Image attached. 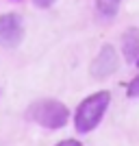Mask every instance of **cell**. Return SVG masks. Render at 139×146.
I'll return each mask as SVG.
<instances>
[{
    "mask_svg": "<svg viewBox=\"0 0 139 146\" xmlns=\"http://www.w3.org/2000/svg\"><path fill=\"white\" fill-rule=\"evenodd\" d=\"M109 103H111V92H107V90L87 96L78 105L76 113H74V127H76V131L78 133H91L100 124L102 116L107 113Z\"/></svg>",
    "mask_w": 139,
    "mask_h": 146,
    "instance_id": "obj_1",
    "label": "cell"
},
{
    "mask_svg": "<svg viewBox=\"0 0 139 146\" xmlns=\"http://www.w3.org/2000/svg\"><path fill=\"white\" fill-rule=\"evenodd\" d=\"M26 116L43 129H63L70 120V109L57 98H42L28 107Z\"/></svg>",
    "mask_w": 139,
    "mask_h": 146,
    "instance_id": "obj_2",
    "label": "cell"
},
{
    "mask_svg": "<svg viewBox=\"0 0 139 146\" xmlns=\"http://www.w3.org/2000/svg\"><path fill=\"white\" fill-rule=\"evenodd\" d=\"M24 39V20L18 13L0 15V44L5 48H15Z\"/></svg>",
    "mask_w": 139,
    "mask_h": 146,
    "instance_id": "obj_3",
    "label": "cell"
},
{
    "mask_svg": "<svg viewBox=\"0 0 139 146\" xmlns=\"http://www.w3.org/2000/svg\"><path fill=\"white\" fill-rule=\"evenodd\" d=\"M117 68H120V57H117L115 48L111 44H104L100 48V52L96 55V59L91 61L89 72L94 79H109Z\"/></svg>",
    "mask_w": 139,
    "mask_h": 146,
    "instance_id": "obj_4",
    "label": "cell"
},
{
    "mask_svg": "<svg viewBox=\"0 0 139 146\" xmlns=\"http://www.w3.org/2000/svg\"><path fill=\"white\" fill-rule=\"evenodd\" d=\"M122 52H124V59L128 63H135L139 57V29L130 26L126 29V33L122 35Z\"/></svg>",
    "mask_w": 139,
    "mask_h": 146,
    "instance_id": "obj_5",
    "label": "cell"
},
{
    "mask_svg": "<svg viewBox=\"0 0 139 146\" xmlns=\"http://www.w3.org/2000/svg\"><path fill=\"white\" fill-rule=\"evenodd\" d=\"M120 5H122V0H96L98 18L104 20V22L113 20L117 15V11H120Z\"/></svg>",
    "mask_w": 139,
    "mask_h": 146,
    "instance_id": "obj_6",
    "label": "cell"
},
{
    "mask_svg": "<svg viewBox=\"0 0 139 146\" xmlns=\"http://www.w3.org/2000/svg\"><path fill=\"white\" fill-rule=\"evenodd\" d=\"M126 94H128V98H139V74L126 85Z\"/></svg>",
    "mask_w": 139,
    "mask_h": 146,
    "instance_id": "obj_7",
    "label": "cell"
},
{
    "mask_svg": "<svg viewBox=\"0 0 139 146\" xmlns=\"http://www.w3.org/2000/svg\"><path fill=\"white\" fill-rule=\"evenodd\" d=\"M55 2H57V0H33V5L39 7V9H50Z\"/></svg>",
    "mask_w": 139,
    "mask_h": 146,
    "instance_id": "obj_8",
    "label": "cell"
},
{
    "mask_svg": "<svg viewBox=\"0 0 139 146\" xmlns=\"http://www.w3.org/2000/svg\"><path fill=\"white\" fill-rule=\"evenodd\" d=\"M57 146H80V142L78 140H63V142H59Z\"/></svg>",
    "mask_w": 139,
    "mask_h": 146,
    "instance_id": "obj_9",
    "label": "cell"
},
{
    "mask_svg": "<svg viewBox=\"0 0 139 146\" xmlns=\"http://www.w3.org/2000/svg\"><path fill=\"white\" fill-rule=\"evenodd\" d=\"M135 63H137V66H139V57H137V61H135Z\"/></svg>",
    "mask_w": 139,
    "mask_h": 146,
    "instance_id": "obj_10",
    "label": "cell"
}]
</instances>
